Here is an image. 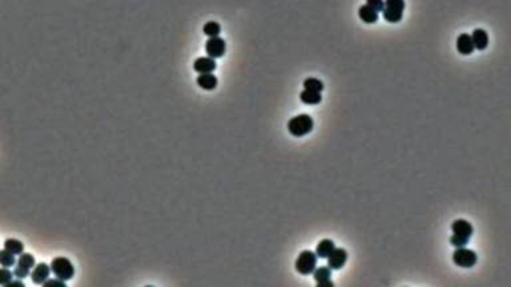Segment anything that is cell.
Wrapping results in <instances>:
<instances>
[{"mask_svg":"<svg viewBox=\"0 0 511 287\" xmlns=\"http://www.w3.org/2000/svg\"><path fill=\"white\" fill-rule=\"evenodd\" d=\"M315 126V121L309 114H298L294 116L289 120L288 122V130L289 133L294 137H302L306 136L308 133H311Z\"/></svg>","mask_w":511,"mask_h":287,"instance_id":"6da1fadb","label":"cell"},{"mask_svg":"<svg viewBox=\"0 0 511 287\" xmlns=\"http://www.w3.org/2000/svg\"><path fill=\"white\" fill-rule=\"evenodd\" d=\"M49 267H51V271L53 272V275L56 276L57 279L64 280V282L72 279V276L75 275V267H73L72 262L69 261L68 258H55V259H52L51 264H49Z\"/></svg>","mask_w":511,"mask_h":287,"instance_id":"7a4b0ae2","label":"cell"},{"mask_svg":"<svg viewBox=\"0 0 511 287\" xmlns=\"http://www.w3.org/2000/svg\"><path fill=\"white\" fill-rule=\"evenodd\" d=\"M317 255L315 251L311 250H303L302 253L299 254L297 261H295V270L302 274V275H309L316 270L317 266Z\"/></svg>","mask_w":511,"mask_h":287,"instance_id":"3957f363","label":"cell"},{"mask_svg":"<svg viewBox=\"0 0 511 287\" xmlns=\"http://www.w3.org/2000/svg\"><path fill=\"white\" fill-rule=\"evenodd\" d=\"M453 262L459 267L470 268L477 263V254L466 247H457L453 253Z\"/></svg>","mask_w":511,"mask_h":287,"instance_id":"277c9868","label":"cell"},{"mask_svg":"<svg viewBox=\"0 0 511 287\" xmlns=\"http://www.w3.org/2000/svg\"><path fill=\"white\" fill-rule=\"evenodd\" d=\"M35 258L34 255H31L30 253H22L20 254V258L18 263H16V267L14 270V275L18 278V279H24L27 276L30 275L31 270L35 267Z\"/></svg>","mask_w":511,"mask_h":287,"instance_id":"5b68a950","label":"cell"},{"mask_svg":"<svg viewBox=\"0 0 511 287\" xmlns=\"http://www.w3.org/2000/svg\"><path fill=\"white\" fill-rule=\"evenodd\" d=\"M205 52L209 57L212 59H220L223 57L227 52V43L224 39H221L220 36H216V38H209L205 43Z\"/></svg>","mask_w":511,"mask_h":287,"instance_id":"8992f818","label":"cell"},{"mask_svg":"<svg viewBox=\"0 0 511 287\" xmlns=\"http://www.w3.org/2000/svg\"><path fill=\"white\" fill-rule=\"evenodd\" d=\"M328 267L330 270H340L348 261V251L345 249H334L328 258Z\"/></svg>","mask_w":511,"mask_h":287,"instance_id":"52a82bcc","label":"cell"},{"mask_svg":"<svg viewBox=\"0 0 511 287\" xmlns=\"http://www.w3.org/2000/svg\"><path fill=\"white\" fill-rule=\"evenodd\" d=\"M49 274H51V267L47 263L42 262V263L35 264V267L32 268V272H31V279L35 284H43L49 278Z\"/></svg>","mask_w":511,"mask_h":287,"instance_id":"ba28073f","label":"cell"},{"mask_svg":"<svg viewBox=\"0 0 511 287\" xmlns=\"http://www.w3.org/2000/svg\"><path fill=\"white\" fill-rule=\"evenodd\" d=\"M217 64L212 57H198L193 63V69L197 73H213L216 71Z\"/></svg>","mask_w":511,"mask_h":287,"instance_id":"9c48e42d","label":"cell"},{"mask_svg":"<svg viewBox=\"0 0 511 287\" xmlns=\"http://www.w3.org/2000/svg\"><path fill=\"white\" fill-rule=\"evenodd\" d=\"M451 230H453L454 234L465 237L467 239L471 238V235L474 233L473 225L469 221H466V219H455L453 225H451Z\"/></svg>","mask_w":511,"mask_h":287,"instance_id":"30bf717a","label":"cell"},{"mask_svg":"<svg viewBox=\"0 0 511 287\" xmlns=\"http://www.w3.org/2000/svg\"><path fill=\"white\" fill-rule=\"evenodd\" d=\"M457 49L458 52L463 56L471 55L474 52V44L471 40V36L469 34H461L457 39Z\"/></svg>","mask_w":511,"mask_h":287,"instance_id":"8fae6325","label":"cell"},{"mask_svg":"<svg viewBox=\"0 0 511 287\" xmlns=\"http://www.w3.org/2000/svg\"><path fill=\"white\" fill-rule=\"evenodd\" d=\"M315 279L317 282V286L320 287H332L333 286V282H332V270L329 267H320L316 268L315 271Z\"/></svg>","mask_w":511,"mask_h":287,"instance_id":"7c38bea8","label":"cell"},{"mask_svg":"<svg viewBox=\"0 0 511 287\" xmlns=\"http://www.w3.org/2000/svg\"><path fill=\"white\" fill-rule=\"evenodd\" d=\"M197 85L204 91H213L219 85V80L213 73H200L197 77Z\"/></svg>","mask_w":511,"mask_h":287,"instance_id":"4fadbf2b","label":"cell"},{"mask_svg":"<svg viewBox=\"0 0 511 287\" xmlns=\"http://www.w3.org/2000/svg\"><path fill=\"white\" fill-rule=\"evenodd\" d=\"M471 36V40H473L474 48L478 49V51H485L488 46V35L485 30L482 28H477V30L473 31V34L470 35Z\"/></svg>","mask_w":511,"mask_h":287,"instance_id":"5bb4252c","label":"cell"},{"mask_svg":"<svg viewBox=\"0 0 511 287\" xmlns=\"http://www.w3.org/2000/svg\"><path fill=\"white\" fill-rule=\"evenodd\" d=\"M358 16H360V19L366 24H374L377 23L379 19L378 12H375L374 10L371 7H369L367 4L361 6V7L358 8Z\"/></svg>","mask_w":511,"mask_h":287,"instance_id":"9a60e30c","label":"cell"},{"mask_svg":"<svg viewBox=\"0 0 511 287\" xmlns=\"http://www.w3.org/2000/svg\"><path fill=\"white\" fill-rule=\"evenodd\" d=\"M334 249H336V246H334V242L332 239H322V241L318 242L317 247H316V255H317V258L326 259Z\"/></svg>","mask_w":511,"mask_h":287,"instance_id":"2e32d148","label":"cell"},{"mask_svg":"<svg viewBox=\"0 0 511 287\" xmlns=\"http://www.w3.org/2000/svg\"><path fill=\"white\" fill-rule=\"evenodd\" d=\"M299 100L306 104V105H317L322 101V96L321 92H313V91H308V89H303L301 93H299Z\"/></svg>","mask_w":511,"mask_h":287,"instance_id":"e0dca14e","label":"cell"},{"mask_svg":"<svg viewBox=\"0 0 511 287\" xmlns=\"http://www.w3.org/2000/svg\"><path fill=\"white\" fill-rule=\"evenodd\" d=\"M4 249L8 250L14 255H20L24 251V245L20 241H18V239L10 238L4 242Z\"/></svg>","mask_w":511,"mask_h":287,"instance_id":"ac0fdd59","label":"cell"},{"mask_svg":"<svg viewBox=\"0 0 511 287\" xmlns=\"http://www.w3.org/2000/svg\"><path fill=\"white\" fill-rule=\"evenodd\" d=\"M383 19L386 20L387 23L395 24L399 23L403 18V12L401 11H394V10H387V8H383Z\"/></svg>","mask_w":511,"mask_h":287,"instance_id":"d6986e66","label":"cell"},{"mask_svg":"<svg viewBox=\"0 0 511 287\" xmlns=\"http://www.w3.org/2000/svg\"><path fill=\"white\" fill-rule=\"evenodd\" d=\"M303 89L313 92H322L324 91V83L321 80L316 79V77H308L303 81Z\"/></svg>","mask_w":511,"mask_h":287,"instance_id":"ffe728a7","label":"cell"},{"mask_svg":"<svg viewBox=\"0 0 511 287\" xmlns=\"http://www.w3.org/2000/svg\"><path fill=\"white\" fill-rule=\"evenodd\" d=\"M202 31H204V34L208 38H216V36H220V34H221V26L217 22H208L204 26Z\"/></svg>","mask_w":511,"mask_h":287,"instance_id":"44dd1931","label":"cell"},{"mask_svg":"<svg viewBox=\"0 0 511 287\" xmlns=\"http://www.w3.org/2000/svg\"><path fill=\"white\" fill-rule=\"evenodd\" d=\"M16 263V259H15V255L12 253H10L8 250H0V264L3 266V267H11V266H15Z\"/></svg>","mask_w":511,"mask_h":287,"instance_id":"7402d4cb","label":"cell"},{"mask_svg":"<svg viewBox=\"0 0 511 287\" xmlns=\"http://www.w3.org/2000/svg\"><path fill=\"white\" fill-rule=\"evenodd\" d=\"M385 8L394 11H405V0H385Z\"/></svg>","mask_w":511,"mask_h":287,"instance_id":"603a6c76","label":"cell"},{"mask_svg":"<svg viewBox=\"0 0 511 287\" xmlns=\"http://www.w3.org/2000/svg\"><path fill=\"white\" fill-rule=\"evenodd\" d=\"M14 279V272L10 271L8 267L0 268V286H7Z\"/></svg>","mask_w":511,"mask_h":287,"instance_id":"cb8c5ba5","label":"cell"},{"mask_svg":"<svg viewBox=\"0 0 511 287\" xmlns=\"http://www.w3.org/2000/svg\"><path fill=\"white\" fill-rule=\"evenodd\" d=\"M469 241L470 239L465 238V237H461V235H457V234H453L450 238V243L454 246L455 249H457V247H465V246L469 243Z\"/></svg>","mask_w":511,"mask_h":287,"instance_id":"d4e9b609","label":"cell"},{"mask_svg":"<svg viewBox=\"0 0 511 287\" xmlns=\"http://www.w3.org/2000/svg\"><path fill=\"white\" fill-rule=\"evenodd\" d=\"M366 4L378 14L382 12L383 8H385V0H366Z\"/></svg>","mask_w":511,"mask_h":287,"instance_id":"484cf974","label":"cell"},{"mask_svg":"<svg viewBox=\"0 0 511 287\" xmlns=\"http://www.w3.org/2000/svg\"><path fill=\"white\" fill-rule=\"evenodd\" d=\"M43 286H46V287H65V282L64 280H61V279H47L44 283H43Z\"/></svg>","mask_w":511,"mask_h":287,"instance_id":"4316f807","label":"cell"},{"mask_svg":"<svg viewBox=\"0 0 511 287\" xmlns=\"http://www.w3.org/2000/svg\"><path fill=\"white\" fill-rule=\"evenodd\" d=\"M12 286H19V287H24V283H23V279H19V280H14L12 279L10 283H7V287H12Z\"/></svg>","mask_w":511,"mask_h":287,"instance_id":"83f0119b","label":"cell"}]
</instances>
